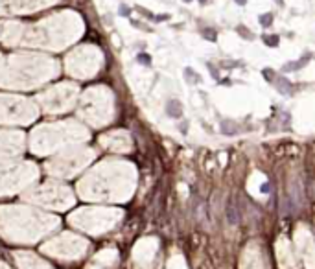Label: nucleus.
Wrapping results in <instances>:
<instances>
[{
	"label": "nucleus",
	"mask_w": 315,
	"mask_h": 269,
	"mask_svg": "<svg viewBox=\"0 0 315 269\" xmlns=\"http://www.w3.org/2000/svg\"><path fill=\"white\" fill-rule=\"evenodd\" d=\"M271 22H273V15H271V13H264V15H260V24H262L264 28L271 26Z\"/></svg>",
	"instance_id": "nucleus-1"
},
{
	"label": "nucleus",
	"mask_w": 315,
	"mask_h": 269,
	"mask_svg": "<svg viewBox=\"0 0 315 269\" xmlns=\"http://www.w3.org/2000/svg\"><path fill=\"white\" fill-rule=\"evenodd\" d=\"M264 41H266L267 44H273V46H277V44H278V37H267V35H266V37H264Z\"/></svg>",
	"instance_id": "nucleus-2"
},
{
	"label": "nucleus",
	"mask_w": 315,
	"mask_h": 269,
	"mask_svg": "<svg viewBox=\"0 0 315 269\" xmlns=\"http://www.w3.org/2000/svg\"><path fill=\"white\" fill-rule=\"evenodd\" d=\"M118 13H120V15H129V13H131V9H129L127 6H120V9H118Z\"/></svg>",
	"instance_id": "nucleus-3"
},
{
	"label": "nucleus",
	"mask_w": 315,
	"mask_h": 269,
	"mask_svg": "<svg viewBox=\"0 0 315 269\" xmlns=\"http://www.w3.org/2000/svg\"><path fill=\"white\" fill-rule=\"evenodd\" d=\"M236 2H238V4H242V6H243V4H247V0H236Z\"/></svg>",
	"instance_id": "nucleus-4"
},
{
	"label": "nucleus",
	"mask_w": 315,
	"mask_h": 269,
	"mask_svg": "<svg viewBox=\"0 0 315 269\" xmlns=\"http://www.w3.org/2000/svg\"><path fill=\"white\" fill-rule=\"evenodd\" d=\"M277 2H278V4H282V0H277Z\"/></svg>",
	"instance_id": "nucleus-5"
},
{
	"label": "nucleus",
	"mask_w": 315,
	"mask_h": 269,
	"mask_svg": "<svg viewBox=\"0 0 315 269\" xmlns=\"http://www.w3.org/2000/svg\"><path fill=\"white\" fill-rule=\"evenodd\" d=\"M186 2H190V0H186Z\"/></svg>",
	"instance_id": "nucleus-6"
},
{
	"label": "nucleus",
	"mask_w": 315,
	"mask_h": 269,
	"mask_svg": "<svg viewBox=\"0 0 315 269\" xmlns=\"http://www.w3.org/2000/svg\"><path fill=\"white\" fill-rule=\"evenodd\" d=\"M201 2H205V0H201Z\"/></svg>",
	"instance_id": "nucleus-7"
}]
</instances>
